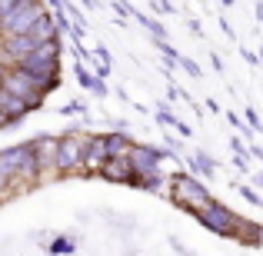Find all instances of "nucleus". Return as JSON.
Returning a JSON list of instances; mask_svg holds the SVG:
<instances>
[{"label": "nucleus", "mask_w": 263, "mask_h": 256, "mask_svg": "<svg viewBox=\"0 0 263 256\" xmlns=\"http://www.w3.org/2000/svg\"><path fill=\"white\" fill-rule=\"evenodd\" d=\"M17 67L24 73H30L44 93L57 90V84H60V37L57 40H44V44H40L33 53H27Z\"/></svg>", "instance_id": "f257e3e1"}, {"label": "nucleus", "mask_w": 263, "mask_h": 256, "mask_svg": "<svg viewBox=\"0 0 263 256\" xmlns=\"http://www.w3.org/2000/svg\"><path fill=\"white\" fill-rule=\"evenodd\" d=\"M0 160H4L7 173L13 176V183H33V180L40 176V163H37L33 143H20V147L0 150Z\"/></svg>", "instance_id": "f03ea898"}, {"label": "nucleus", "mask_w": 263, "mask_h": 256, "mask_svg": "<svg viewBox=\"0 0 263 256\" xmlns=\"http://www.w3.org/2000/svg\"><path fill=\"white\" fill-rule=\"evenodd\" d=\"M44 13H47V7L40 4V0H20L17 7H10V10L0 17V30H4V37H13V33H30Z\"/></svg>", "instance_id": "7ed1b4c3"}, {"label": "nucleus", "mask_w": 263, "mask_h": 256, "mask_svg": "<svg viewBox=\"0 0 263 256\" xmlns=\"http://www.w3.org/2000/svg\"><path fill=\"white\" fill-rule=\"evenodd\" d=\"M197 216H200V223H203L206 230H217V233H223V237H230V233H237V237H240V226H243V220L233 216L227 206L213 203V200L206 206H200Z\"/></svg>", "instance_id": "20e7f679"}, {"label": "nucleus", "mask_w": 263, "mask_h": 256, "mask_svg": "<svg viewBox=\"0 0 263 256\" xmlns=\"http://www.w3.org/2000/svg\"><path fill=\"white\" fill-rule=\"evenodd\" d=\"M170 200L197 213L200 206L210 203V193H206V190H203V186H200L193 176H174V183H170Z\"/></svg>", "instance_id": "39448f33"}, {"label": "nucleus", "mask_w": 263, "mask_h": 256, "mask_svg": "<svg viewBox=\"0 0 263 256\" xmlns=\"http://www.w3.org/2000/svg\"><path fill=\"white\" fill-rule=\"evenodd\" d=\"M0 87H7L10 93H17L20 100H27L30 107H40V103H44V96H47L44 90H40L37 80H33L30 73H24L20 67H10V70H7V77L0 80Z\"/></svg>", "instance_id": "423d86ee"}, {"label": "nucleus", "mask_w": 263, "mask_h": 256, "mask_svg": "<svg viewBox=\"0 0 263 256\" xmlns=\"http://www.w3.org/2000/svg\"><path fill=\"white\" fill-rule=\"evenodd\" d=\"M84 150H87V136L80 133H67L57 140V170L73 173L84 170Z\"/></svg>", "instance_id": "0eeeda50"}, {"label": "nucleus", "mask_w": 263, "mask_h": 256, "mask_svg": "<svg viewBox=\"0 0 263 256\" xmlns=\"http://www.w3.org/2000/svg\"><path fill=\"white\" fill-rule=\"evenodd\" d=\"M40 44H44V40H37L33 33H13V37H0V53L17 67L20 60H24L27 53H33Z\"/></svg>", "instance_id": "6e6552de"}, {"label": "nucleus", "mask_w": 263, "mask_h": 256, "mask_svg": "<svg viewBox=\"0 0 263 256\" xmlns=\"http://www.w3.org/2000/svg\"><path fill=\"white\" fill-rule=\"evenodd\" d=\"M110 160V136H87V150H84V170L87 173H100V167Z\"/></svg>", "instance_id": "1a4fd4ad"}, {"label": "nucleus", "mask_w": 263, "mask_h": 256, "mask_svg": "<svg viewBox=\"0 0 263 256\" xmlns=\"http://www.w3.org/2000/svg\"><path fill=\"white\" fill-rule=\"evenodd\" d=\"M130 167H134V183L140 176H154L160 170V153L150 147H134L130 150Z\"/></svg>", "instance_id": "9d476101"}, {"label": "nucleus", "mask_w": 263, "mask_h": 256, "mask_svg": "<svg viewBox=\"0 0 263 256\" xmlns=\"http://www.w3.org/2000/svg\"><path fill=\"white\" fill-rule=\"evenodd\" d=\"M33 150H37L40 176L50 173V170H57V136H37V140H33Z\"/></svg>", "instance_id": "9b49d317"}, {"label": "nucleus", "mask_w": 263, "mask_h": 256, "mask_svg": "<svg viewBox=\"0 0 263 256\" xmlns=\"http://www.w3.org/2000/svg\"><path fill=\"white\" fill-rule=\"evenodd\" d=\"M100 173L114 183H134V167H130V156H110L100 167Z\"/></svg>", "instance_id": "f8f14e48"}, {"label": "nucleus", "mask_w": 263, "mask_h": 256, "mask_svg": "<svg viewBox=\"0 0 263 256\" xmlns=\"http://www.w3.org/2000/svg\"><path fill=\"white\" fill-rule=\"evenodd\" d=\"M0 107H4L7 113H10V120H13V123H17V120H24V116L33 110L30 103H27V100H20L17 93H10L7 87H0Z\"/></svg>", "instance_id": "ddd939ff"}, {"label": "nucleus", "mask_w": 263, "mask_h": 256, "mask_svg": "<svg viewBox=\"0 0 263 256\" xmlns=\"http://www.w3.org/2000/svg\"><path fill=\"white\" fill-rule=\"evenodd\" d=\"M130 150H134V143L123 133H110V156H130Z\"/></svg>", "instance_id": "4468645a"}, {"label": "nucleus", "mask_w": 263, "mask_h": 256, "mask_svg": "<svg viewBox=\"0 0 263 256\" xmlns=\"http://www.w3.org/2000/svg\"><path fill=\"white\" fill-rule=\"evenodd\" d=\"M10 186H13V176L7 173V167H4V160H0V200L10 193Z\"/></svg>", "instance_id": "2eb2a0df"}, {"label": "nucleus", "mask_w": 263, "mask_h": 256, "mask_svg": "<svg viewBox=\"0 0 263 256\" xmlns=\"http://www.w3.org/2000/svg\"><path fill=\"white\" fill-rule=\"evenodd\" d=\"M10 123H13V120H10V113H7V110L0 107V130H7V127H10Z\"/></svg>", "instance_id": "dca6fc26"}, {"label": "nucleus", "mask_w": 263, "mask_h": 256, "mask_svg": "<svg viewBox=\"0 0 263 256\" xmlns=\"http://www.w3.org/2000/svg\"><path fill=\"white\" fill-rule=\"evenodd\" d=\"M17 4H20V0H0V17H4L10 7H17Z\"/></svg>", "instance_id": "f3484780"}, {"label": "nucleus", "mask_w": 263, "mask_h": 256, "mask_svg": "<svg viewBox=\"0 0 263 256\" xmlns=\"http://www.w3.org/2000/svg\"><path fill=\"white\" fill-rule=\"evenodd\" d=\"M7 70H10V67H7V64H4V60H0V80H4V77H7Z\"/></svg>", "instance_id": "a211bd4d"}, {"label": "nucleus", "mask_w": 263, "mask_h": 256, "mask_svg": "<svg viewBox=\"0 0 263 256\" xmlns=\"http://www.w3.org/2000/svg\"><path fill=\"white\" fill-rule=\"evenodd\" d=\"M0 37H4V30H0Z\"/></svg>", "instance_id": "6ab92c4d"}]
</instances>
